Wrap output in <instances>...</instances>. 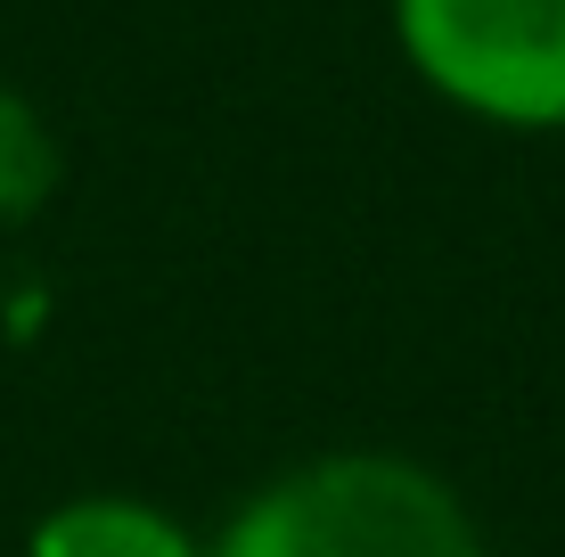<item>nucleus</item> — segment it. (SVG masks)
Segmentation results:
<instances>
[{"label":"nucleus","instance_id":"4","mask_svg":"<svg viewBox=\"0 0 565 557\" xmlns=\"http://www.w3.org/2000/svg\"><path fill=\"white\" fill-rule=\"evenodd\" d=\"M57 131L25 90H0V222H33L57 197Z\"/></svg>","mask_w":565,"mask_h":557},{"label":"nucleus","instance_id":"1","mask_svg":"<svg viewBox=\"0 0 565 557\" xmlns=\"http://www.w3.org/2000/svg\"><path fill=\"white\" fill-rule=\"evenodd\" d=\"M205 557H492L476 508L411 451H311L263 475Z\"/></svg>","mask_w":565,"mask_h":557},{"label":"nucleus","instance_id":"3","mask_svg":"<svg viewBox=\"0 0 565 557\" xmlns=\"http://www.w3.org/2000/svg\"><path fill=\"white\" fill-rule=\"evenodd\" d=\"M17 557H205V533L148 492H66L25 525Z\"/></svg>","mask_w":565,"mask_h":557},{"label":"nucleus","instance_id":"2","mask_svg":"<svg viewBox=\"0 0 565 557\" xmlns=\"http://www.w3.org/2000/svg\"><path fill=\"white\" fill-rule=\"evenodd\" d=\"M426 99L492 131H565V0H385Z\"/></svg>","mask_w":565,"mask_h":557}]
</instances>
